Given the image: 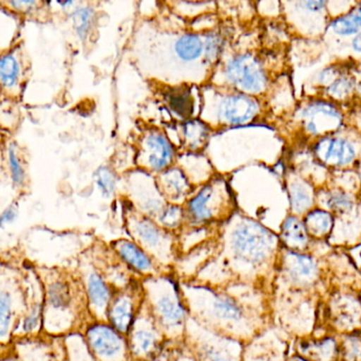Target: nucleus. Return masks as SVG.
Wrapping results in <instances>:
<instances>
[{
  "label": "nucleus",
  "mask_w": 361,
  "mask_h": 361,
  "mask_svg": "<svg viewBox=\"0 0 361 361\" xmlns=\"http://www.w3.org/2000/svg\"><path fill=\"white\" fill-rule=\"evenodd\" d=\"M354 89V81L348 76H338L328 85V93L335 99H343L348 97Z\"/></svg>",
  "instance_id": "obj_39"
},
{
  "label": "nucleus",
  "mask_w": 361,
  "mask_h": 361,
  "mask_svg": "<svg viewBox=\"0 0 361 361\" xmlns=\"http://www.w3.org/2000/svg\"><path fill=\"white\" fill-rule=\"evenodd\" d=\"M227 81L245 95H259L267 86V74L262 63L250 53L233 55L225 65Z\"/></svg>",
  "instance_id": "obj_11"
},
{
  "label": "nucleus",
  "mask_w": 361,
  "mask_h": 361,
  "mask_svg": "<svg viewBox=\"0 0 361 361\" xmlns=\"http://www.w3.org/2000/svg\"><path fill=\"white\" fill-rule=\"evenodd\" d=\"M276 268L288 283L295 286L310 285L318 276L315 260L302 252L280 251Z\"/></svg>",
  "instance_id": "obj_14"
},
{
  "label": "nucleus",
  "mask_w": 361,
  "mask_h": 361,
  "mask_svg": "<svg viewBox=\"0 0 361 361\" xmlns=\"http://www.w3.org/2000/svg\"><path fill=\"white\" fill-rule=\"evenodd\" d=\"M145 302L142 280L137 279L123 290H116L106 314V321L127 337Z\"/></svg>",
  "instance_id": "obj_10"
},
{
  "label": "nucleus",
  "mask_w": 361,
  "mask_h": 361,
  "mask_svg": "<svg viewBox=\"0 0 361 361\" xmlns=\"http://www.w3.org/2000/svg\"><path fill=\"white\" fill-rule=\"evenodd\" d=\"M0 361H19L17 358L16 354L12 355V354H2L0 356Z\"/></svg>",
  "instance_id": "obj_44"
},
{
  "label": "nucleus",
  "mask_w": 361,
  "mask_h": 361,
  "mask_svg": "<svg viewBox=\"0 0 361 361\" xmlns=\"http://www.w3.org/2000/svg\"><path fill=\"white\" fill-rule=\"evenodd\" d=\"M204 42V53L208 63L214 64L220 59L224 49V40L222 36L216 32L206 34Z\"/></svg>",
  "instance_id": "obj_37"
},
{
  "label": "nucleus",
  "mask_w": 361,
  "mask_h": 361,
  "mask_svg": "<svg viewBox=\"0 0 361 361\" xmlns=\"http://www.w3.org/2000/svg\"><path fill=\"white\" fill-rule=\"evenodd\" d=\"M68 361H97L85 343L82 332L66 335Z\"/></svg>",
  "instance_id": "obj_31"
},
{
  "label": "nucleus",
  "mask_w": 361,
  "mask_h": 361,
  "mask_svg": "<svg viewBox=\"0 0 361 361\" xmlns=\"http://www.w3.org/2000/svg\"><path fill=\"white\" fill-rule=\"evenodd\" d=\"M279 241L286 250L303 251L309 245V233L305 229V223L296 216H288L282 224Z\"/></svg>",
  "instance_id": "obj_20"
},
{
  "label": "nucleus",
  "mask_w": 361,
  "mask_h": 361,
  "mask_svg": "<svg viewBox=\"0 0 361 361\" xmlns=\"http://www.w3.org/2000/svg\"><path fill=\"white\" fill-rule=\"evenodd\" d=\"M331 28L335 33L341 36L353 35V34L357 33L358 30H360L353 13L334 19L331 23Z\"/></svg>",
  "instance_id": "obj_38"
},
{
  "label": "nucleus",
  "mask_w": 361,
  "mask_h": 361,
  "mask_svg": "<svg viewBox=\"0 0 361 361\" xmlns=\"http://www.w3.org/2000/svg\"><path fill=\"white\" fill-rule=\"evenodd\" d=\"M44 324V299L42 301H32L27 304V309L19 318L14 331V338H31L42 332Z\"/></svg>",
  "instance_id": "obj_21"
},
{
  "label": "nucleus",
  "mask_w": 361,
  "mask_h": 361,
  "mask_svg": "<svg viewBox=\"0 0 361 361\" xmlns=\"http://www.w3.org/2000/svg\"><path fill=\"white\" fill-rule=\"evenodd\" d=\"M8 6H12L15 10L20 11V12L27 13L33 10L37 6V2L30 1V0H17V1L8 2Z\"/></svg>",
  "instance_id": "obj_41"
},
{
  "label": "nucleus",
  "mask_w": 361,
  "mask_h": 361,
  "mask_svg": "<svg viewBox=\"0 0 361 361\" xmlns=\"http://www.w3.org/2000/svg\"><path fill=\"white\" fill-rule=\"evenodd\" d=\"M303 126L311 135L334 131L341 124L338 110L326 102H314L302 112Z\"/></svg>",
  "instance_id": "obj_18"
},
{
  "label": "nucleus",
  "mask_w": 361,
  "mask_h": 361,
  "mask_svg": "<svg viewBox=\"0 0 361 361\" xmlns=\"http://www.w3.org/2000/svg\"><path fill=\"white\" fill-rule=\"evenodd\" d=\"M133 241L141 246L164 271H173L179 256L178 235L169 232L145 215L133 218L129 225Z\"/></svg>",
  "instance_id": "obj_5"
},
{
  "label": "nucleus",
  "mask_w": 361,
  "mask_h": 361,
  "mask_svg": "<svg viewBox=\"0 0 361 361\" xmlns=\"http://www.w3.org/2000/svg\"><path fill=\"white\" fill-rule=\"evenodd\" d=\"M298 356L307 361H336L338 347L332 338L302 341L298 345Z\"/></svg>",
  "instance_id": "obj_23"
},
{
  "label": "nucleus",
  "mask_w": 361,
  "mask_h": 361,
  "mask_svg": "<svg viewBox=\"0 0 361 361\" xmlns=\"http://www.w3.org/2000/svg\"><path fill=\"white\" fill-rule=\"evenodd\" d=\"M260 105L252 95L231 93L224 95L219 103V119L229 125L252 122L260 114Z\"/></svg>",
  "instance_id": "obj_15"
},
{
  "label": "nucleus",
  "mask_w": 361,
  "mask_h": 361,
  "mask_svg": "<svg viewBox=\"0 0 361 361\" xmlns=\"http://www.w3.org/2000/svg\"><path fill=\"white\" fill-rule=\"evenodd\" d=\"M288 361H307L305 360H303V358L299 357L298 355L295 356V357H293L292 360H290Z\"/></svg>",
  "instance_id": "obj_46"
},
{
  "label": "nucleus",
  "mask_w": 361,
  "mask_h": 361,
  "mask_svg": "<svg viewBox=\"0 0 361 361\" xmlns=\"http://www.w3.org/2000/svg\"><path fill=\"white\" fill-rule=\"evenodd\" d=\"M185 143L190 150H197L203 148L207 142L208 127L200 120H190L183 127Z\"/></svg>",
  "instance_id": "obj_30"
},
{
  "label": "nucleus",
  "mask_w": 361,
  "mask_h": 361,
  "mask_svg": "<svg viewBox=\"0 0 361 361\" xmlns=\"http://www.w3.org/2000/svg\"><path fill=\"white\" fill-rule=\"evenodd\" d=\"M231 195L224 180H216L191 197L185 208L186 225L189 227H209L229 218Z\"/></svg>",
  "instance_id": "obj_7"
},
{
  "label": "nucleus",
  "mask_w": 361,
  "mask_h": 361,
  "mask_svg": "<svg viewBox=\"0 0 361 361\" xmlns=\"http://www.w3.org/2000/svg\"><path fill=\"white\" fill-rule=\"evenodd\" d=\"M303 223L309 235L314 237H324L332 230L334 218L330 212L324 210H314L307 213Z\"/></svg>",
  "instance_id": "obj_27"
},
{
  "label": "nucleus",
  "mask_w": 361,
  "mask_h": 361,
  "mask_svg": "<svg viewBox=\"0 0 361 361\" xmlns=\"http://www.w3.org/2000/svg\"><path fill=\"white\" fill-rule=\"evenodd\" d=\"M322 201L328 209L339 213L349 211L353 207L351 197L339 190L329 191L324 195Z\"/></svg>",
  "instance_id": "obj_35"
},
{
  "label": "nucleus",
  "mask_w": 361,
  "mask_h": 361,
  "mask_svg": "<svg viewBox=\"0 0 361 361\" xmlns=\"http://www.w3.org/2000/svg\"><path fill=\"white\" fill-rule=\"evenodd\" d=\"M94 182L104 197H110L116 192L118 178L110 167H99L94 173Z\"/></svg>",
  "instance_id": "obj_34"
},
{
  "label": "nucleus",
  "mask_w": 361,
  "mask_h": 361,
  "mask_svg": "<svg viewBox=\"0 0 361 361\" xmlns=\"http://www.w3.org/2000/svg\"><path fill=\"white\" fill-rule=\"evenodd\" d=\"M216 256L195 280L214 285L241 283L262 288L276 268L279 237L257 220L239 218L218 239Z\"/></svg>",
  "instance_id": "obj_1"
},
{
  "label": "nucleus",
  "mask_w": 361,
  "mask_h": 361,
  "mask_svg": "<svg viewBox=\"0 0 361 361\" xmlns=\"http://www.w3.org/2000/svg\"><path fill=\"white\" fill-rule=\"evenodd\" d=\"M354 16H355L356 21H357L358 27L361 29V4L360 6H358L357 10L353 13Z\"/></svg>",
  "instance_id": "obj_45"
},
{
  "label": "nucleus",
  "mask_w": 361,
  "mask_h": 361,
  "mask_svg": "<svg viewBox=\"0 0 361 361\" xmlns=\"http://www.w3.org/2000/svg\"><path fill=\"white\" fill-rule=\"evenodd\" d=\"M145 304L171 345L184 341L189 311L180 281L173 271L142 280Z\"/></svg>",
  "instance_id": "obj_4"
},
{
  "label": "nucleus",
  "mask_w": 361,
  "mask_h": 361,
  "mask_svg": "<svg viewBox=\"0 0 361 361\" xmlns=\"http://www.w3.org/2000/svg\"><path fill=\"white\" fill-rule=\"evenodd\" d=\"M169 361H197L184 341L173 345V350L169 355Z\"/></svg>",
  "instance_id": "obj_40"
},
{
  "label": "nucleus",
  "mask_w": 361,
  "mask_h": 361,
  "mask_svg": "<svg viewBox=\"0 0 361 361\" xmlns=\"http://www.w3.org/2000/svg\"><path fill=\"white\" fill-rule=\"evenodd\" d=\"M191 319L212 332L241 341H254L263 330L261 288L241 283L214 285L180 281Z\"/></svg>",
  "instance_id": "obj_2"
},
{
  "label": "nucleus",
  "mask_w": 361,
  "mask_h": 361,
  "mask_svg": "<svg viewBox=\"0 0 361 361\" xmlns=\"http://www.w3.org/2000/svg\"><path fill=\"white\" fill-rule=\"evenodd\" d=\"M290 206L295 213L307 212L313 203L311 191L303 182L296 180L290 186Z\"/></svg>",
  "instance_id": "obj_32"
},
{
  "label": "nucleus",
  "mask_w": 361,
  "mask_h": 361,
  "mask_svg": "<svg viewBox=\"0 0 361 361\" xmlns=\"http://www.w3.org/2000/svg\"><path fill=\"white\" fill-rule=\"evenodd\" d=\"M127 341L133 361H152L166 350L169 341L145 302L127 335Z\"/></svg>",
  "instance_id": "obj_8"
},
{
  "label": "nucleus",
  "mask_w": 361,
  "mask_h": 361,
  "mask_svg": "<svg viewBox=\"0 0 361 361\" xmlns=\"http://www.w3.org/2000/svg\"><path fill=\"white\" fill-rule=\"evenodd\" d=\"M78 276L82 281L91 318L92 320L106 321L108 307L116 290L110 285L93 260L82 263Z\"/></svg>",
  "instance_id": "obj_12"
},
{
  "label": "nucleus",
  "mask_w": 361,
  "mask_h": 361,
  "mask_svg": "<svg viewBox=\"0 0 361 361\" xmlns=\"http://www.w3.org/2000/svg\"><path fill=\"white\" fill-rule=\"evenodd\" d=\"M6 160H8V170H10L11 179L14 186H23L25 179V171L21 162L20 157L17 153L16 148L13 144L6 150Z\"/></svg>",
  "instance_id": "obj_36"
},
{
  "label": "nucleus",
  "mask_w": 361,
  "mask_h": 361,
  "mask_svg": "<svg viewBox=\"0 0 361 361\" xmlns=\"http://www.w3.org/2000/svg\"><path fill=\"white\" fill-rule=\"evenodd\" d=\"M93 18H94V11L89 6H80L72 12V23H73L74 30L80 40H84L88 36Z\"/></svg>",
  "instance_id": "obj_33"
},
{
  "label": "nucleus",
  "mask_w": 361,
  "mask_h": 361,
  "mask_svg": "<svg viewBox=\"0 0 361 361\" xmlns=\"http://www.w3.org/2000/svg\"><path fill=\"white\" fill-rule=\"evenodd\" d=\"M141 157L152 171H165L173 162L175 148L164 134L152 131L142 142Z\"/></svg>",
  "instance_id": "obj_17"
},
{
  "label": "nucleus",
  "mask_w": 361,
  "mask_h": 361,
  "mask_svg": "<svg viewBox=\"0 0 361 361\" xmlns=\"http://www.w3.org/2000/svg\"><path fill=\"white\" fill-rule=\"evenodd\" d=\"M159 178L163 194L173 201H182L190 193V182L184 172L178 167L165 170Z\"/></svg>",
  "instance_id": "obj_22"
},
{
  "label": "nucleus",
  "mask_w": 361,
  "mask_h": 361,
  "mask_svg": "<svg viewBox=\"0 0 361 361\" xmlns=\"http://www.w3.org/2000/svg\"><path fill=\"white\" fill-rule=\"evenodd\" d=\"M85 343L97 361H133L127 337L107 321L92 320L82 331Z\"/></svg>",
  "instance_id": "obj_9"
},
{
  "label": "nucleus",
  "mask_w": 361,
  "mask_h": 361,
  "mask_svg": "<svg viewBox=\"0 0 361 361\" xmlns=\"http://www.w3.org/2000/svg\"><path fill=\"white\" fill-rule=\"evenodd\" d=\"M154 220L165 230L178 235L186 225L185 208L177 203H169L164 206Z\"/></svg>",
  "instance_id": "obj_26"
},
{
  "label": "nucleus",
  "mask_w": 361,
  "mask_h": 361,
  "mask_svg": "<svg viewBox=\"0 0 361 361\" xmlns=\"http://www.w3.org/2000/svg\"><path fill=\"white\" fill-rule=\"evenodd\" d=\"M16 285L0 284V345L10 343L14 338V331L17 321L27 307H20L21 303L25 304L20 299Z\"/></svg>",
  "instance_id": "obj_16"
},
{
  "label": "nucleus",
  "mask_w": 361,
  "mask_h": 361,
  "mask_svg": "<svg viewBox=\"0 0 361 361\" xmlns=\"http://www.w3.org/2000/svg\"><path fill=\"white\" fill-rule=\"evenodd\" d=\"M316 156L329 165H347L355 159V148L341 138H324L315 146Z\"/></svg>",
  "instance_id": "obj_19"
},
{
  "label": "nucleus",
  "mask_w": 361,
  "mask_h": 361,
  "mask_svg": "<svg viewBox=\"0 0 361 361\" xmlns=\"http://www.w3.org/2000/svg\"><path fill=\"white\" fill-rule=\"evenodd\" d=\"M23 63L15 52L0 54V87L6 90H14L20 84Z\"/></svg>",
  "instance_id": "obj_24"
},
{
  "label": "nucleus",
  "mask_w": 361,
  "mask_h": 361,
  "mask_svg": "<svg viewBox=\"0 0 361 361\" xmlns=\"http://www.w3.org/2000/svg\"><path fill=\"white\" fill-rule=\"evenodd\" d=\"M175 49L182 61H192L199 59L204 52V42L199 34H183L176 42Z\"/></svg>",
  "instance_id": "obj_28"
},
{
  "label": "nucleus",
  "mask_w": 361,
  "mask_h": 361,
  "mask_svg": "<svg viewBox=\"0 0 361 361\" xmlns=\"http://www.w3.org/2000/svg\"><path fill=\"white\" fill-rule=\"evenodd\" d=\"M183 341L197 361H243V343L207 330L190 317Z\"/></svg>",
  "instance_id": "obj_6"
},
{
  "label": "nucleus",
  "mask_w": 361,
  "mask_h": 361,
  "mask_svg": "<svg viewBox=\"0 0 361 361\" xmlns=\"http://www.w3.org/2000/svg\"><path fill=\"white\" fill-rule=\"evenodd\" d=\"M352 47L356 52L361 53V34H358L354 37L353 42H352Z\"/></svg>",
  "instance_id": "obj_43"
},
{
  "label": "nucleus",
  "mask_w": 361,
  "mask_h": 361,
  "mask_svg": "<svg viewBox=\"0 0 361 361\" xmlns=\"http://www.w3.org/2000/svg\"><path fill=\"white\" fill-rule=\"evenodd\" d=\"M164 99L169 110L183 120L190 119L195 110V101L186 87H173L164 93Z\"/></svg>",
  "instance_id": "obj_25"
},
{
  "label": "nucleus",
  "mask_w": 361,
  "mask_h": 361,
  "mask_svg": "<svg viewBox=\"0 0 361 361\" xmlns=\"http://www.w3.org/2000/svg\"><path fill=\"white\" fill-rule=\"evenodd\" d=\"M337 307L336 324L341 329H353L358 326L361 318V305L358 301L348 297L341 299Z\"/></svg>",
  "instance_id": "obj_29"
},
{
  "label": "nucleus",
  "mask_w": 361,
  "mask_h": 361,
  "mask_svg": "<svg viewBox=\"0 0 361 361\" xmlns=\"http://www.w3.org/2000/svg\"><path fill=\"white\" fill-rule=\"evenodd\" d=\"M0 347H1V345H0ZM1 355H2V354H0V356H1Z\"/></svg>",
  "instance_id": "obj_47"
},
{
  "label": "nucleus",
  "mask_w": 361,
  "mask_h": 361,
  "mask_svg": "<svg viewBox=\"0 0 361 361\" xmlns=\"http://www.w3.org/2000/svg\"><path fill=\"white\" fill-rule=\"evenodd\" d=\"M305 10L311 11V12H318L322 11L326 6V2L324 1H305L301 2Z\"/></svg>",
  "instance_id": "obj_42"
},
{
  "label": "nucleus",
  "mask_w": 361,
  "mask_h": 361,
  "mask_svg": "<svg viewBox=\"0 0 361 361\" xmlns=\"http://www.w3.org/2000/svg\"><path fill=\"white\" fill-rule=\"evenodd\" d=\"M110 248L126 265L127 268L139 279H147L159 273H166L162 271L158 263L133 239H116L110 244Z\"/></svg>",
  "instance_id": "obj_13"
},
{
  "label": "nucleus",
  "mask_w": 361,
  "mask_h": 361,
  "mask_svg": "<svg viewBox=\"0 0 361 361\" xmlns=\"http://www.w3.org/2000/svg\"><path fill=\"white\" fill-rule=\"evenodd\" d=\"M92 321L80 276L59 273L44 285V324L49 334L82 332Z\"/></svg>",
  "instance_id": "obj_3"
}]
</instances>
